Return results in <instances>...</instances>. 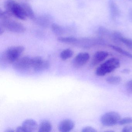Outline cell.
I'll use <instances>...</instances> for the list:
<instances>
[{"instance_id": "obj_23", "label": "cell", "mask_w": 132, "mask_h": 132, "mask_svg": "<svg viewBox=\"0 0 132 132\" xmlns=\"http://www.w3.org/2000/svg\"><path fill=\"white\" fill-rule=\"evenodd\" d=\"M120 42L124 44L127 47L132 51V39L126 38L122 36L120 39Z\"/></svg>"}, {"instance_id": "obj_32", "label": "cell", "mask_w": 132, "mask_h": 132, "mask_svg": "<svg viewBox=\"0 0 132 132\" xmlns=\"http://www.w3.org/2000/svg\"><path fill=\"white\" fill-rule=\"evenodd\" d=\"M122 72L123 73L127 74V73H129L130 72V70L129 69H125L122 70Z\"/></svg>"}, {"instance_id": "obj_1", "label": "cell", "mask_w": 132, "mask_h": 132, "mask_svg": "<svg viewBox=\"0 0 132 132\" xmlns=\"http://www.w3.org/2000/svg\"><path fill=\"white\" fill-rule=\"evenodd\" d=\"M4 7L6 11L10 14L12 16L21 20H25L27 18L21 4L14 0H6Z\"/></svg>"}, {"instance_id": "obj_21", "label": "cell", "mask_w": 132, "mask_h": 132, "mask_svg": "<svg viewBox=\"0 0 132 132\" xmlns=\"http://www.w3.org/2000/svg\"><path fill=\"white\" fill-rule=\"evenodd\" d=\"M122 81V78L119 76H111L106 78V81L109 84L112 85H117Z\"/></svg>"}, {"instance_id": "obj_16", "label": "cell", "mask_w": 132, "mask_h": 132, "mask_svg": "<svg viewBox=\"0 0 132 132\" xmlns=\"http://www.w3.org/2000/svg\"><path fill=\"white\" fill-rule=\"evenodd\" d=\"M52 124L48 120H43L40 123L38 127V132H48L51 130Z\"/></svg>"}, {"instance_id": "obj_3", "label": "cell", "mask_w": 132, "mask_h": 132, "mask_svg": "<svg viewBox=\"0 0 132 132\" xmlns=\"http://www.w3.org/2000/svg\"><path fill=\"white\" fill-rule=\"evenodd\" d=\"M23 46H14L6 50L1 57V61L3 63H13L20 58L24 51Z\"/></svg>"}, {"instance_id": "obj_19", "label": "cell", "mask_w": 132, "mask_h": 132, "mask_svg": "<svg viewBox=\"0 0 132 132\" xmlns=\"http://www.w3.org/2000/svg\"><path fill=\"white\" fill-rule=\"evenodd\" d=\"M109 46L112 49H113L116 51L118 53L132 59V54L130 53V52H128L127 51H125L121 48L117 47V46H115V45H109Z\"/></svg>"}, {"instance_id": "obj_27", "label": "cell", "mask_w": 132, "mask_h": 132, "mask_svg": "<svg viewBox=\"0 0 132 132\" xmlns=\"http://www.w3.org/2000/svg\"><path fill=\"white\" fill-rule=\"evenodd\" d=\"M127 91L129 93H132V79L128 81L126 84Z\"/></svg>"}, {"instance_id": "obj_7", "label": "cell", "mask_w": 132, "mask_h": 132, "mask_svg": "<svg viewBox=\"0 0 132 132\" xmlns=\"http://www.w3.org/2000/svg\"><path fill=\"white\" fill-rule=\"evenodd\" d=\"M49 62L42 57L37 56L31 58V68L36 72H40L47 70L49 68Z\"/></svg>"}, {"instance_id": "obj_15", "label": "cell", "mask_w": 132, "mask_h": 132, "mask_svg": "<svg viewBox=\"0 0 132 132\" xmlns=\"http://www.w3.org/2000/svg\"><path fill=\"white\" fill-rule=\"evenodd\" d=\"M21 4L27 18H28L29 19L34 20L36 16L34 11L30 4L26 3H22Z\"/></svg>"}, {"instance_id": "obj_12", "label": "cell", "mask_w": 132, "mask_h": 132, "mask_svg": "<svg viewBox=\"0 0 132 132\" xmlns=\"http://www.w3.org/2000/svg\"><path fill=\"white\" fill-rule=\"evenodd\" d=\"M22 126L25 132H33L35 131L38 127L37 122L32 119H28L24 120L22 123Z\"/></svg>"}, {"instance_id": "obj_33", "label": "cell", "mask_w": 132, "mask_h": 132, "mask_svg": "<svg viewBox=\"0 0 132 132\" xmlns=\"http://www.w3.org/2000/svg\"><path fill=\"white\" fill-rule=\"evenodd\" d=\"M4 28L3 27L1 26V27H0V34H1V35H2L3 34L4 32Z\"/></svg>"}, {"instance_id": "obj_8", "label": "cell", "mask_w": 132, "mask_h": 132, "mask_svg": "<svg viewBox=\"0 0 132 132\" xmlns=\"http://www.w3.org/2000/svg\"><path fill=\"white\" fill-rule=\"evenodd\" d=\"M31 58L28 56L19 58L13 63L14 68L20 71H24L31 68Z\"/></svg>"}, {"instance_id": "obj_18", "label": "cell", "mask_w": 132, "mask_h": 132, "mask_svg": "<svg viewBox=\"0 0 132 132\" xmlns=\"http://www.w3.org/2000/svg\"><path fill=\"white\" fill-rule=\"evenodd\" d=\"M77 38L72 37H60L58 38L57 40L61 43L68 44L74 45Z\"/></svg>"}, {"instance_id": "obj_31", "label": "cell", "mask_w": 132, "mask_h": 132, "mask_svg": "<svg viewBox=\"0 0 132 132\" xmlns=\"http://www.w3.org/2000/svg\"><path fill=\"white\" fill-rule=\"evenodd\" d=\"M16 131L17 132H25L24 129L23 127L22 126L18 127L17 128Z\"/></svg>"}, {"instance_id": "obj_35", "label": "cell", "mask_w": 132, "mask_h": 132, "mask_svg": "<svg viewBox=\"0 0 132 132\" xmlns=\"http://www.w3.org/2000/svg\"><path fill=\"white\" fill-rule=\"evenodd\" d=\"M130 1H132V0H130Z\"/></svg>"}, {"instance_id": "obj_22", "label": "cell", "mask_w": 132, "mask_h": 132, "mask_svg": "<svg viewBox=\"0 0 132 132\" xmlns=\"http://www.w3.org/2000/svg\"><path fill=\"white\" fill-rule=\"evenodd\" d=\"M98 34L100 37L105 36H111V34L108 29L103 26H100L98 29Z\"/></svg>"}, {"instance_id": "obj_10", "label": "cell", "mask_w": 132, "mask_h": 132, "mask_svg": "<svg viewBox=\"0 0 132 132\" xmlns=\"http://www.w3.org/2000/svg\"><path fill=\"white\" fill-rule=\"evenodd\" d=\"M52 18L48 14H43L36 17L34 20L36 23L43 28H47L50 25L51 26Z\"/></svg>"}, {"instance_id": "obj_4", "label": "cell", "mask_w": 132, "mask_h": 132, "mask_svg": "<svg viewBox=\"0 0 132 132\" xmlns=\"http://www.w3.org/2000/svg\"><path fill=\"white\" fill-rule=\"evenodd\" d=\"M0 23L1 27L11 32L21 34L26 31V28L22 24L11 18L1 20Z\"/></svg>"}, {"instance_id": "obj_24", "label": "cell", "mask_w": 132, "mask_h": 132, "mask_svg": "<svg viewBox=\"0 0 132 132\" xmlns=\"http://www.w3.org/2000/svg\"><path fill=\"white\" fill-rule=\"evenodd\" d=\"M122 36V34L119 31H114L111 34V38L116 43L120 42V38Z\"/></svg>"}, {"instance_id": "obj_13", "label": "cell", "mask_w": 132, "mask_h": 132, "mask_svg": "<svg viewBox=\"0 0 132 132\" xmlns=\"http://www.w3.org/2000/svg\"><path fill=\"white\" fill-rule=\"evenodd\" d=\"M75 124L72 120L65 119L62 121L59 125V130L62 132H69L72 129Z\"/></svg>"}, {"instance_id": "obj_17", "label": "cell", "mask_w": 132, "mask_h": 132, "mask_svg": "<svg viewBox=\"0 0 132 132\" xmlns=\"http://www.w3.org/2000/svg\"><path fill=\"white\" fill-rule=\"evenodd\" d=\"M52 30L57 36H61L65 33V30L63 27L58 24L53 23L51 26Z\"/></svg>"}, {"instance_id": "obj_20", "label": "cell", "mask_w": 132, "mask_h": 132, "mask_svg": "<svg viewBox=\"0 0 132 132\" xmlns=\"http://www.w3.org/2000/svg\"><path fill=\"white\" fill-rule=\"evenodd\" d=\"M74 52L71 49L68 48L62 51L60 54V57L63 60H66L73 56Z\"/></svg>"}, {"instance_id": "obj_2", "label": "cell", "mask_w": 132, "mask_h": 132, "mask_svg": "<svg viewBox=\"0 0 132 132\" xmlns=\"http://www.w3.org/2000/svg\"><path fill=\"white\" fill-rule=\"evenodd\" d=\"M120 66L119 60L116 58H111L100 65L96 71V75L103 76L115 71Z\"/></svg>"}, {"instance_id": "obj_34", "label": "cell", "mask_w": 132, "mask_h": 132, "mask_svg": "<svg viewBox=\"0 0 132 132\" xmlns=\"http://www.w3.org/2000/svg\"><path fill=\"white\" fill-rule=\"evenodd\" d=\"M14 130H13L12 129H7L4 132H14Z\"/></svg>"}, {"instance_id": "obj_28", "label": "cell", "mask_w": 132, "mask_h": 132, "mask_svg": "<svg viewBox=\"0 0 132 132\" xmlns=\"http://www.w3.org/2000/svg\"><path fill=\"white\" fill-rule=\"evenodd\" d=\"M82 132H96L97 130L92 127L87 126L84 127L82 130Z\"/></svg>"}, {"instance_id": "obj_29", "label": "cell", "mask_w": 132, "mask_h": 132, "mask_svg": "<svg viewBox=\"0 0 132 132\" xmlns=\"http://www.w3.org/2000/svg\"><path fill=\"white\" fill-rule=\"evenodd\" d=\"M122 132H132V126H129L124 127L122 129Z\"/></svg>"}, {"instance_id": "obj_9", "label": "cell", "mask_w": 132, "mask_h": 132, "mask_svg": "<svg viewBox=\"0 0 132 132\" xmlns=\"http://www.w3.org/2000/svg\"><path fill=\"white\" fill-rule=\"evenodd\" d=\"M90 58L89 54L87 52H81L78 54L73 61V65L75 68H79L85 65Z\"/></svg>"}, {"instance_id": "obj_14", "label": "cell", "mask_w": 132, "mask_h": 132, "mask_svg": "<svg viewBox=\"0 0 132 132\" xmlns=\"http://www.w3.org/2000/svg\"><path fill=\"white\" fill-rule=\"evenodd\" d=\"M110 16L112 19H116L119 16L120 11L118 5L114 0H109L108 3Z\"/></svg>"}, {"instance_id": "obj_5", "label": "cell", "mask_w": 132, "mask_h": 132, "mask_svg": "<svg viewBox=\"0 0 132 132\" xmlns=\"http://www.w3.org/2000/svg\"><path fill=\"white\" fill-rule=\"evenodd\" d=\"M104 44V40L100 37L95 38H77L74 45L82 48H88L96 45H103Z\"/></svg>"}, {"instance_id": "obj_6", "label": "cell", "mask_w": 132, "mask_h": 132, "mask_svg": "<svg viewBox=\"0 0 132 132\" xmlns=\"http://www.w3.org/2000/svg\"><path fill=\"white\" fill-rule=\"evenodd\" d=\"M121 117L118 113L110 112L103 114L100 119L101 123L105 126H112L119 123Z\"/></svg>"}, {"instance_id": "obj_25", "label": "cell", "mask_w": 132, "mask_h": 132, "mask_svg": "<svg viewBox=\"0 0 132 132\" xmlns=\"http://www.w3.org/2000/svg\"><path fill=\"white\" fill-rule=\"evenodd\" d=\"M11 17H12V15L9 13L8 12L6 11H3L1 10L0 11V19L1 20H7V19H10Z\"/></svg>"}, {"instance_id": "obj_30", "label": "cell", "mask_w": 132, "mask_h": 132, "mask_svg": "<svg viewBox=\"0 0 132 132\" xmlns=\"http://www.w3.org/2000/svg\"><path fill=\"white\" fill-rule=\"evenodd\" d=\"M129 20L132 23V8H130L129 10Z\"/></svg>"}, {"instance_id": "obj_26", "label": "cell", "mask_w": 132, "mask_h": 132, "mask_svg": "<svg viewBox=\"0 0 132 132\" xmlns=\"http://www.w3.org/2000/svg\"><path fill=\"white\" fill-rule=\"evenodd\" d=\"M118 124L120 125L132 124V117H126L121 119Z\"/></svg>"}, {"instance_id": "obj_11", "label": "cell", "mask_w": 132, "mask_h": 132, "mask_svg": "<svg viewBox=\"0 0 132 132\" xmlns=\"http://www.w3.org/2000/svg\"><path fill=\"white\" fill-rule=\"evenodd\" d=\"M109 53L104 51H99L95 53L92 60L91 65L95 66L104 61L109 56Z\"/></svg>"}]
</instances>
